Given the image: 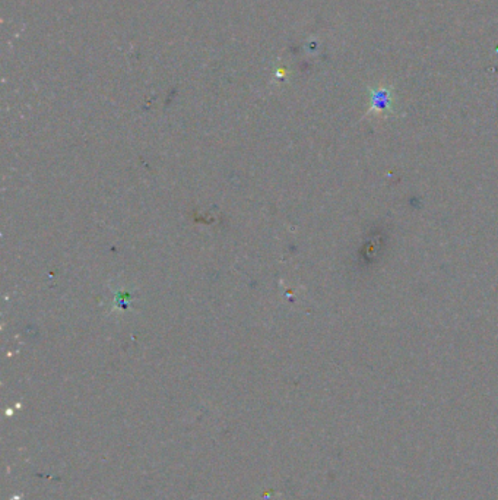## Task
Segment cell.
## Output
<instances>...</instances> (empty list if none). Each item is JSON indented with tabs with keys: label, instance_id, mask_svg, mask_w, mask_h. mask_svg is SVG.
<instances>
[{
	"label": "cell",
	"instance_id": "obj_1",
	"mask_svg": "<svg viewBox=\"0 0 498 500\" xmlns=\"http://www.w3.org/2000/svg\"><path fill=\"white\" fill-rule=\"evenodd\" d=\"M389 94L386 91H377L373 95V104H371V107L375 110V111L381 113V111H386V110L389 109Z\"/></svg>",
	"mask_w": 498,
	"mask_h": 500
}]
</instances>
